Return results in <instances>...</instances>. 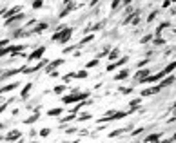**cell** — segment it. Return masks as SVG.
Instances as JSON below:
<instances>
[{
    "mask_svg": "<svg viewBox=\"0 0 176 143\" xmlns=\"http://www.w3.org/2000/svg\"><path fill=\"white\" fill-rule=\"evenodd\" d=\"M73 29L71 27H60V31H56L55 34H53V40L55 42H60V43H66L67 40H69Z\"/></svg>",
    "mask_w": 176,
    "mask_h": 143,
    "instance_id": "obj_1",
    "label": "cell"
},
{
    "mask_svg": "<svg viewBox=\"0 0 176 143\" xmlns=\"http://www.w3.org/2000/svg\"><path fill=\"white\" fill-rule=\"evenodd\" d=\"M87 98H89L87 92H76V94H71V96H64L62 101L67 103V105H71V103H75V101H82V100H87Z\"/></svg>",
    "mask_w": 176,
    "mask_h": 143,
    "instance_id": "obj_2",
    "label": "cell"
},
{
    "mask_svg": "<svg viewBox=\"0 0 176 143\" xmlns=\"http://www.w3.org/2000/svg\"><path fill=\"white\" fill-rule=\"evenodd\" d=\"M124 116H127V112H124V111H113V112H109L107 116H102L100 120H98V123H105V121H113V120H122Z\"/></svg>",
    "mask_w": 176,
    "mask_h": 143,
    "instance_id": "obj_3",
    "label": "cell"
},
{
    "mask_svg": "<svg viewBox=\"0 0 176 143\" xmlns=\"http://www.w3.org/2000/svg\"><path fill=\"white\" fill-rule=\"evenodd\" d=\"M149 72H151L149 69H140V71L134 74V78H136V80H140V82H147V78L151 76Z\"/></svg>",
    "mask_w": 176,
    "mask_h": 143,
    "instance_id": "obj_4",
    "label": "cell"
},
{
    "mask_svg": "<svg viewBox=\"0 0 176 143\" xmlns=\"http://www.w3.org/2000/svg\"><path fill=\"white\" fill-rule=\"evenodd\" d=\"M44 51H46V47H44V45H40V47H38V49H35V51H33L31 53V56H29V60H38V58H42V55H44Z\"/></svg>",
    "mask_w": 176,
    "mask_h": 143,
    "instance_id": "obj_5",
    "label": "cell"
},
{
    "mask_svg": "<svg viewBox=\"0 0 176 143\" xmlns=\"http://www.w3.org/2000/svg\"><path fill=\"white\" fill-rule=\"evenodd\" d=\"M64 62H66L64 58H58V60L51 62V63H47V65H46V71H47V72H53V69H55V67H60Z\"/></svg>",
    "mask_w": 176,
    "mask_h": 143,
    "instance_id": "obj_6",
    "label": "cell"
},
{
    "mask_svg": "<svg viewBox=\"0 0 176 143\" xmlns=\"http://www.w3.org/2000/svg\"><path fill=\"white\" fill-rule=\"evenodd\" d=\"M162 91V87L160 85H154V87H149V89H144L142 91V96H151V94H156V92Z\"/></svg>",
    "mask_w": 176,
    "mask_h": 143,
    "instance_id": "obj_7",
    "label": "cell"
},
{
    "mask_svg": "<svg viewBox=\"0 0 176 143\" xmlns=\"http://www.w3.org/2000/svg\"><path fill=\"white\" fill-rule=\"evenodd\" d=\"M22 18H26V14H15V16H9V18H6V26H11L13 22H18V20H22Z\"/></svg>",
    "mask_w": 176,
    "mask_h": 143,
    "instance_id": "obj_8",
    "label": "cell"
},
{
    "mask_svg": "<svg viewBox=\"0 0 176 143\" xmlns=\"http://www.w3.org/2000/svg\"><path fill=\"white\" fill-rule=\"evenodd\" d=\"M127 62V56H124V58H120L116 63H111L109 67H107V71H113V69H116V67H120V65H124V63Z\"/></svg>",
    "mask_w": 176,
    "mask_h": 143,
    "instance_id": "obj_9",
    "label": "cell"
},
{
    "mask_svg": "<svg viewBox=\"0 0 176 143\" xmlns=\"http://www.w3.org/2000/svg\"><path fill=\"white\" fill-rule=\"evenodd\" d=\"M174 69H176V62H171L167 67H163V69H162V71H163V74H165V76H169L171 72L174 71Z\"/></svg>",
    "mask_w": 176,
    "mask_h": 143,
    "instance_id": "obj_10",
    "label": "cell"
},
{
    "mask_svg": "<svg viewBox=\"0 0 176 143\" xmlns=\"http://www.w3.org/2000/svg\"><path fill=\"white\" fill-rule=\"evenodd\" d=\"M44 29H47V24H38V26H36L35 29H31V31H29V34H36V33H42Z\"/></svg>",
    "mask_w": 176,
    "mask_h": 143,
    "instance_id": "obj_11",
    "label": "cell"
},
{
    "mask_svg": "<svg viewBox=\"0 0 176 143\" xmlns=\"http://www.w3.org/2000/svg\"><path fill=\"white\" fill-rule=\"evenodd\" d=\"M174 82V76H165L163 78V80H162V83H160V87H167V85H171V83H173Z\"/></svg>",
    "mask_w": 176,
    "mask_h": 143,
    "instance_id": "obj_12",
    "label": "cell"
},
{
    "mask_svg": "<svg viewBox=\"0 0 176 143\" xmlns=\"http://www.w3.org/2000/svg\"><path fill=\"white\" fill-rule=\"evenodd\" d=\"M73 9H75V4H67V7L64 9V11L60 13V18H64V16H67V13H71Z\"/></svg>",
    "mask_w": 176,
    "mask_h": 143,
    "instance_id": "obj_13",
    "label": "cell"
},
{
    "mask_svg": "<svg viewBox=\"0 0 176 143\" xmlns=\"http://www.w3.org/2000/svg\"><path fill=\"white\" fill-rule=\"evenodd\" d=\"M20 83L18 82H15V83H9V85H6V87H2V92H7V91H13V89H17Z\"/></svg>",
    "mask_w": 176,
    "mask_h": 143,
    "instance_id": "obj_14",
    "label": "cell"
},
{
    "mask_svg": "<svg viewBox=\"0 0 176 143\" xmlns=\"http://www.w3.org/2000/svg\"><path fill=\"white\" fill-rule=\"evenodd\" d=\"M127 76H129V71H125V69H124V71H120L118 74L114 76V80H125Z\"/></svg>",
    "mask_w": 176,
    "mask_h": 143,
    "instance_id": "obj_15",
    "label": "cell"
},
{
    "mask_svg": "<svg viewBox=\"0 0 176 143\" xmlns=\"http://www.w3.org/2000/svg\"><path fill=\"white\" fill-rule=\"evenodd\" d=\"M91 112H82L80 116H78V121H87V120H91Z\"/></svg>",
    "mask_w": 176,
    "mask_h": 143,
    "instance_id": "obj_16",
    "label": "cell"
},
{
    "mask_svg": "<svg viewBox=\"0 0 176 143\" xmlns=\"http://www.w3.org/2000/svg\"><path fill=\"white\" fill-rule=\"evenodd\" d=\"M140 98H134V100L133 101H131V112H133V111H136V109H138V105H140Z\"/></svg>",
    "mask_w": 176,
    "mask_h": 143,
    "instance_id": "obj_17",
    "label": "cell"
},
{
    "mask_svg": "<svg viewBox=\"0 0 176 143\" xmlns=\"http://www.w3.org/2000/svg\"><path fill=\"white\" fill-rule=\"evenodd\" d=\"M165 27H169V22H162V24H160L158 29H156V36H158V34H162V31H163Z\"/></svg>",
    "mask_w": 176,
    "mask_h": 143,
    "instance_id": "obj_18",
    "label": "cell"
},
{
    "mask_svg": "<svg viewBox=\"0 0 176 143\" xmlns=\"http://www.w3.org/2000/svg\"><path fill=\"white\" fill-rule=\"evenodd\" d=\"M18 138H20V132L15 130V132H11V134H7V136H6V140L9 141V140H18Z\"/></svg>",
    "mask_w": 176,
    "mask_h": 143,
    "instance_id": "obj_19",
    "label": "cell"
},
{
    "mask_svg": "<svg viewBox=\"0 0 176 143\" xmlns=\"http://www.w3.org/2000/svg\"><path fill=\"white\" fill-rule=\"evenodd\" d=\"M31 87H33L31 83H27V85H26V87L22 89V94H20V96H22V98H27V94H29V91H31Z\"/></svg>",
    "mask_w": 176,
    "mask_h": 143,
    "instance_id": "obj_20",
    "label": "cell"
},
{
    "mask_svg": "<svg viewBox=\"0 0 176 143\" xmlns=\"http://www.w3.org/2000/svg\"><path fill=\"white\" fill-rule=\"evenodd\" d=\"M38 118H40V116H38V114H36V112H35V114H33L31 118H27V120H26V121H24V123H26V125H31V123H35V121L38 120Z\"/></svg>",
    "mask_w": 176,
    "mask_h": 143,
    "instance_id": "obj_21",
    "label": "cell"
},
{
    "mask_svg": "<svg viewBox=\"0 0 176 143\" xmlns=\"http://www.w3.org/2000/svg\"><path fill=\"white\" fill-rule=\"evenodd\" d=\"M58 114H62V109L58 107V109H51V111H47V116H58Z\"/></svg>",
    "mask_w": 176,
    "mask_h": 143,
    "instance_id": "obj_22",
    "label": "cell"
},
{
    "mask_svg": "<svg viewBox=\"0 0 176 143\" xmlns=\"http://www.w3.org/2000/svg\"><path fill=\"white\" fill-rule=\"evenodd\" d=\"M64 91H66V85H56L55 89H53V92H55V94H62Z\"/></svg>",
    "mask_w": 176,
    "mask_h": 143,
    "instance_id": "obj_23",
    "label": "cell"
},
{
    "mask_svg": "<svg viewBox=\"0 0 176 143\" xmlns=\"http://www.w3.org/2000/svg\"><path fill=\"white\" fill-rule=\"evenodd\" d=\"M98 62H100V58H95V60L87 62V69H91V67H96V65H98Z\"/></svg>",
    "mask_w": 176,
    "mask_h": 143,
    "instance_id": "obj_24",
    "label": "cell"
},
{
    "mask_svg": "<svg viewBox=\"0 0 176 143\" xmlns=\"http://www.w3.org/2000/svg\"><path fill=\"white\" fill-rule=\"evenodd\" d=\"M76 47H82L80 45V43H75V45H69V47H66V49H64V53H66V55H67V53H71V51H75V49Z\"/></svg>",
    "mask_w": 176,
    "mask_h": 143,
    "instance_id": "obj_25",
    "label": "cell"
},
{
    "mask_svg": "<svg viewBox=\"0 0 176 143\" xmlns=\"http://www.w3.org/2000/svg\"><path fill=\"white\" fill-rule=\"evenodd\" d=\"M156 140H160V134H149L145 138V141H156Z\"/></svg>",
    "mask_w": 176,
    "mask_h": 143,
    "instance_id": "obj_26",
    "label": "cell"
},
{
    "mask_svg": "<svg viewBox=\"0 0 176 143\" xmlns=\"http://www.w3.org/2000/svg\"><path fill=\"white\" fill-rule=\"evenodd\" d=\"M116 56H118V49H113L109 53V60H116Z\"/></svg>",
    "mask_w": 176,
    "mask_h": 143,
    "instance_id": "obj_27",
    "label": "cell"
},
{
    "mask_svg": "<svg viewBox=\"0 0 176 143\" xmlns=\"http://www.w3.org/2000/svg\"><path fill=\"white\" fill-rule=\"evenodd\" d=\"M42 4H44L42 0H35V2H33V7H35V9H40V7H42Z\"/></svg>",
    "mask_w": 176,
    "mask_h": 143,
    "instance_id": "obj_28",
    "label": "cell"
},
{
    "mask_svg": "<svg viewBox=\"0 0 176 143\" xmlns=\"http://www.w3.org/2000/svg\"><path fill=\"white\" fill-rule=\"evenodd\" d=\"M91 40H93V36H91V34H89V36H85V38H84V40H82V42H80V45H85V43H89Z\"/></svg>",
    "mask_w": 176,
    "mask_h": 143,
    "instance_id": "obj_29",
    "label": "cell"
},
{
    "mask_svg": "<svg viewBox=\"0 0 176 143\" xmlns=\"http://www.w3.org/2000/svg\"><path fill=\"white\" fill-rule=\"evenodd\" d=\"M156 14H158V13H156V11H153V13H151V14H149V18H147V22H153V20H154V18H156Z\"/></svg>",
    "mask_w": 176,
    "mask_h": 143,
    "instance_id": "obj_30",
    "label": "cell"
},
{
    "mask_svg": "<svg viewBox=\"0 0 176 143\" xmlns=\"http://www.w3.org/2000/svg\"><path fill=\"white\" fill-rule=\"evenodd\" d=\"M118 4H120V0H113V4H111V9H116V7H118Z\"/></svg>",
    "mask_w": 176,
    "mask_h": 143,
    "instance_id": "obj_31",
    "label": "cell"
},
{
    "mask_svg": "<svg viewBox=\"0 0 176 143\" xmlns=\"http://www.w3.org/2000/svg\"><path fill=\"white\" fill-rule=\"evenodd\" d=\"M151 40V34H147V36H144V38H142V43H147Z\"/></svg>",
    "mask_w": 176,
    "mask_h": 143,
    "instance_id": "obj_32",
    "label": "cell"
},
{
    "mask_svg": "<svg viewBox=\"0 0 176 143\" xmlns=\"http://www.w3.org/2000/svg\"><path fill=\"white\" fill-rule=\"evenodd\" d=\"M47 134H49V129H42L40 130V136H47Z\"/></svg>",
    "mask_w": 176,
    "mask_h": 143,
    "instance_id": "obj_33",
    "label": "cell"
},
{
    "mask_svg": "<svg viewBox=\"0 0 176 143\" xmlns=\"http://www.w3.org/2000/svg\"><path fill=\"white\" fill-rule=\"evenodd\" d=\"M154 43H156V45H163L165 42H163V40H160V38H156V40H154Z\"/></svg>",
    "mask_w": 176,
    "mask_h": 143,
    "instance_id": "obj_34",
    "label": "cell"
},
{
    "mask_svg": "<svg viewBox=\"0 0 176 143\" xmlns=\"http://www.w3.org/2000/svg\"><path fill=\"white\" fill-rule=\"evenodd\" d=\"M76 129H75V127H69V129H66V132H67V134H73V132H75Z\"/></svg>",
    "mask_w": 176,
    "mask_h": 143,
    "instance_id": "obj_35",
    "label": "cell"
},
{
    "mask_svg": "<svg viewBox=\"0 0 176 143\" xmlns=\"http://www.w3.org/2000/svg\"><path fill=\"white\" fill-rule=\"evenodd\" d=\"M0 43H2V47H6V45H7V43H9V40H7V38H4V40H2V42H0Z\"/></svg>",
    "mask_w": 176,
    "mask_h": 143,
    "instance_id": "obj_36",
    "label": "cell"
},
{
    "mask_svg": "<svg viewBox=\"0 0 176 143\" xmlns=\"http://www.w3.org/2000/svg\"><path fill=\"white\" fill-rule=\"evenodd\" d=\"M122 92H124V94H129V92H133V89H122Z\"/></svg>",
    "mask_w": 176,
    "mask_h": 143,
    "instance_id": "obj_37",
    "label": "cell"
},
{
    "mask_svg": "<svg viewBox=\"0 0 176 143\" xmlns=\"http://www.w3.org/2000/svg\"><path fill=\"white\" fill-rule=\"evenodd\" d=\"M142 130H144V129H136V130H133V136H136V134H140Z\"/></svg>",
    "mask_w": 176,
    "mask_h": 143,
    "instance_id": "obj_38",
    "label": "cell"
},
{
    "mask_svg": "<svg viewBox=\"0 0 176 143\" xmlns=\"http://www.w3.org/2000/svg\"><path fill=\"white\" fill-rule=\"evenodd\" d=\"M122 2H124V4H125V6H129V4H131V2H133V0H122Z\"/></svg>",
    "mask_w": 176,
    "mask_h": 143,
    "instance_id": "obj_39",
    "label": "cell"
},
{
    "mask_svg": "<svg viewBox=\"0 0 176 143\" xmlns=\"http://www.w3.org/2000/svg\"><path fill=\"white\" fill-rule=\"evenodd\" d=\"M98 2H100V0H91V6H96Z\"/></svg>",
    "mask_w": 176,
    "mask_h": 143,
    "instance_id": "obj_40",
    "label": "cell"
},
{
    "mask_svg": "<svg viewBox=\"0 0 176 143\" xmlns=\"http://www.w3.org/2000/svg\"><path fill=\"white\" fill-rule=\"evenodd\" d=\"M173 141H176V134H174V136H173Z\"/></svg>",
    "mask_w": 176,
    "mask_h": 143,
    "instance_id": "obj_41",
    "label": "cell"
}]
</instances>
